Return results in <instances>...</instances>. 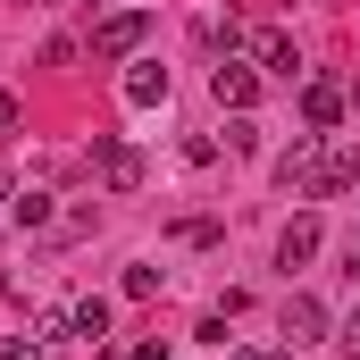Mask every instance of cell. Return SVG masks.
I'll return each mask as SVG.
<instances>
[{
	"label": "cell",
	"mask_w": 360,
	"mask_h": 360,
	"mask_svg": "<svg viewBox=\"0 0 360 360\" xmlns=\"http://www.w3.org/2000/svg\"><path fill=\"white\" fill-rule=\"evenodd\" d=\"M0 360H42V335H0Z\"/></svg>",
	"instance_id": "cell-15"
},
{
	"label": "cell",
	"mask_w": 360,
	"mask_h": 360,
	"mask_svg": "<svg viewBox=\"0 0 360 360\" xmlns=\"http://www.w3.org/2000/svg\"><path fill=\"white\" fill-rule=\"evenodd\" d=\"M68 335L101 344V335H109V302H76V310H68Z\"/></svg>",
	"instance_id": "cell-11"
},
{
	"label": "cell",
	"mask_w": 360,
	"mask_h": 360,
	"mask_svg": "<svg viewBox=\"0 0 360 360\" xmlns=\"http://www.w3.org/2000/svg\"><path fill=\"white\" fill-rule=\"evenodd\" d=\"M344 352L360 360V310H352V319H344Z\"/></svg>",
	"instance_id": "cell-16"
},
{
	"label": "cell",
	"mask_w": 360,
	"mask_h": 360,
	"mask_svg": "<svg viewBox=\"0 0 360 360\" xmlns=\"http://www.w3.org/2000/svg\"><path fill=\"white\" fill-rule=\"evenodd\" d=\"M302 260H319V218H310V210L276 235V269H302Z\"/></svg>",
	"instance_id": "cell-9"
},
{
	"label": "cell",
	"mask_w": 360,
	"mask_h": 360,
	"mask_svg": "<svg viewBox=\"0 0 360 360\" xmlns=\"http://www.w3.org/2000/svg\"><path fill=\"white\" fill-rule=\"evenodd\" d=\"M126 293H134V302H151V293H160V269H143V260H134V269H126Z\"/></svg>",
	"instance_id": "cell-14"
},
{
	"label": "cell",
	"mask_w": 360,
	"mask_h": 360,
	"mask_svg": "<svg viewBox=\"0 0 360 360\" xmlns=\"http://www.w3.org/2000/svg\"><path fill=\"white\" fill-rule=\"evenodd\" d=\"M134 360H168V352H160V344H134Z\"/></svg>",
	"instance_id": "cell-19"
},
{
	"label": "cell",
	"mask_w": 360,
	"mask_h": 360,
	"mask_svg": "<svg viewBox=\"0 0 360 360\" xmlns=\"http://www.w3.org/2000/svg\"><path fill=\"white\" fill-rule=\"evenodd\" d=\"M226 143H235V151H260V126H252V109H235V126H226Z\"/></svg>",
	"instance_id": "cell-12"
},
{
	"label": "cell",
	"mask_w": 360,
	"mask_h": 360,
	"mask_svg": "<svg viewBox=\"0 0 360 360\" xmlns=\"http://www.w3.org/2000/svg\"><path fill=\"white\" fill-rule=\"evenodd\" d=\"M243 51H252L269 76H302V51H293V34H285V25H243Z\"/></svg>",
	"instance_id": "cell-2"
},
{
	"label": "cell",
	"mask_w": 360,
	"mask_h": 360,
	"mask_svg": "<svg viewBox=\"0 0 360 360\" xmlns=\"http://www.w3.org/2000/svg\"><path fill=\"white\" fill-rule=\"evenodd\" d=\"M0 126H17V92H0Z\"/></svg>",
	"instance_id": "cell-17"
},
{
	"label": "cell",
	"mask_w": 360,
	"mask_h": 360,
	"mask_svg": "<svg viewBox=\"0 0 360 360\" xmlns=\"http://www.w3.org/2000/svg\"><path fill=\"white\" fill-rule=\"evenodd\" d=\"M319 335H327V310H319L310 293H293V302H285V352H302V344H319Z\"/></svg>",
	"instance_id": "cell-7"
},
{
	"label": "cell",
	"mask_w": 360,
	"mask_h": 360,
	"mask_svg": "<svg viewBox=\"0 0 360 360\" xmlns=\"http://www.w3.org/2000/svg\"><path fill=\"white\" fill-rule=\"evenodd\" d=\"M143 34H151V17H143V8H126V17H109V25L92 34V59H134V51H143Z\"/></svg>",
	"instance_id": "cell-4"
},
{
	"label": "cell",
	"mask_w": 360,
	"mask_h": 360,
	"mask_svg": "<svg viewBox=\"0 0 360 360\" xmlns=\"http://www.w3.org/2000/svg\"><path fill=\"white\" fill-rule=\"evenodd\" d=\"M319 151H327V134H293V151L276 160V184L310 201V184H319Z\"/></svg>",
	"instance_id": "cell-3"
},
{
	"label": "cell",
	"mask_w": 360,
	"mask_h": 360,
	"mask_svg": "<svg viewBox=\"0 0 360 360\" xmlns=\"http://www.w3.org/2000/svg\"><path fill=\"white\" fill-rule=\"evenodd\" d=\"M126 101H134V109H160V101H168V68H160V59H134V68H126Z\"/></svg>",
	"instance_id": "cell-10"
},
{
	"label": "cell",
	"mask_w": 360,
	"mask_h": 360,
	"mask_svg": "<svg viewBox=\"0 0 360 360\" xmlns=\"http://www.w3.org/2000/svg\"><path fill=\"white\" fill-rule=\"evenodd\" d=\"M17 226H51V193H25L17 201Z\"/></svg>",
	"instance_id": "cell-13"
},
{
	"label": "cell",
	"mask_w": 360,
	"mask_h": 360,
	"mask_svg": "<svg viewBox=\"0 0 360 360\" xmlns=\"http://www.w3.org/2000/svg\"><path fill=\"white\" fill-rule=\"evenodd\" d=\"M352 184H360V143L319 151V184H310V201H327V193H352Z\"/></svg>",
	"instance_id": "cell-5"
},
{
	"label": "cell",
	"mask_w": 360,
	"mask_h": 360,
	"mask_svg": "<svg viewBox=\"0 0 360 360\" xmlns=\"http://www.w3.org/2000/svg\"><path fill=\"white\" fill-rule=\"evenodd\" d=\"M344 101H352V92L335 84V76H310V84H302V126H310V134H335V126H344Z\"/></svg>",
	"instance_id": "cell-1"
},
{
	"label": "cell",
	"mask_w": 360,
	"mask_h": 360,
	"mask_svg": "<svg viewBox=\"0 0 360 360\" xmlns=\"http://www.w3.org/2000/svg\"><path fill=\"white\" fill-rule=\"evenodd\" d=\"M210 92H218V109H252V101H260V68H243V59H226V68L210 76Z\"/></svg>",
	"instance_id": "cell-6"
},
{
	"label": "cell",
	"mask_w": 360,
	"mask_h": 360,
	"mask_svg": "<svg viewBox=\"0 0 360 360\" xmlns=\"http://www.w3.org/2000/svg\"><path fill=\"white\" fill-rule=\"evenodd\" d=\"M352 269H360V226H352Z\"/></svg>",
	"instance_id": "cell-20"
},
{
	"label": "cell",
	"mask_w": 360,
	"mask_h": 360,
	"mask_svg": "<svg viewBox=\"0 0 360 360\" xmlns=\"http://www.w3.org/2000/svg\"><path fill=\"white\" fill-rule=\"evenodd\" d=\"M92 151H101L109 193H134V184H143V151H134V143H92Z\"/></svg>",
	"instance_id": "cell-8"
},
{
	"label": "cell",
	"mask_w": 360,
	"mask_h": 360,
	"mask_svg": "<svg viewBox=\"0 0 360 360\" xmlns=\"http://www.w3.org/2000/svg\"><path fill=\"white\" fill-rule=\"evenodd\" d=\"M226 360H293V352H226Z\"/></svg>",
	"instance_id": "cell-18"
}]
</instances>
